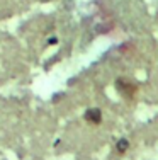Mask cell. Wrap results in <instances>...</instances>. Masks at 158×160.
<instances>
[{
    "mask_svg": "<svg viewBox=\"0 0 158 160\" xmlns=\"http://www.w3.org/2000/svg\"><path fill=\"white\" fill-rule=\"evenodd\" d=\"M84 118H85V121L90 124H100L102 123V112H100V109H97V108H90L85 111L84 114Z\"/></svg>",
    "mask_w": 158,
    "mask_h": 160,
    "instance_id": "cell-2",
    "label": "cell"
},
{
    "mask_svg": "<svg viewBox=\"0 0 158 160\" xmlns=\"http://www.w3.org/2000/svg\"><path fill=\"white\" fill-rule=\"evenodd\" d=\"M127 148H129V142H127L126 138H121L117 143H116V150H117V153H126Z\"/></svg>",
    "mask_w": 158,
    "mask_h": 160,
    "instance_id": "cell-3",
    "label": "cell"
},
{
    "mask_svg": "<svg viewBox=\"0 0 158 160\" xmlns=\"http://www.w3.org/2000/svg\"><path fill=\"white\" fill-rule=\"evenodd\" d=\"M48 44H56V38H50V43Z\"/></svg>",
    "mask_w": 158,
    "mask_h": 160,
    "instance_id": "cell-4",
    "label": "cell"
},
{
    "mask_svg": "<svg viewBox=\"0 0 158 160\" xmlns=\"http://www.w3.org/2000/svg\"><path fill=\"white\" fill-rule=\"evenodd\" d=\"M116 89H117V92L121 94L126 101H133L134 96H136V92H138L136 83H134L133 80L124 78V77H119L117 80H116Z\"/></svg>",
    "mask_w": 158,
    "mask_h": 160,
    "instance_id": "cell-1",
    "label": "cell"
}]
</instances>
